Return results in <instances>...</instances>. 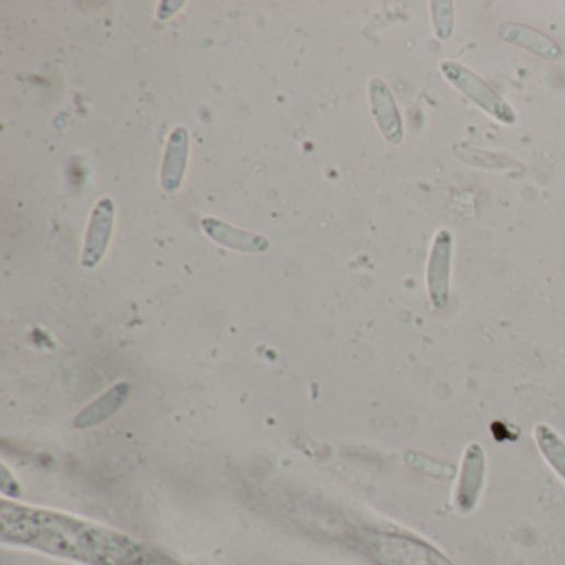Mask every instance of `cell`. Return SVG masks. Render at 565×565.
<instances>
[{
	"instance_id": "cell-1",
	"label": "cell",
	"mask_w": 565,
	"mask_h": 565,
	"mask_svg": "<svg viewBox=\"0 0 565 565\" xmlns=\"http://www.w3.org/2000/svg\"><path fill=\"white\" fill-rule=\"evenodd\" d=\"M0 541L85 565H186L95 522L8 499L0 503Z\"/></svg>"
},
{
	"instance_id": "cell-2",
	"label": "cell",
	"mask_w": 565,
	"mask_h": 565,
	"mask_svg": "<svg viewBox=\"0 0 565 565\" xmlns=\"http://www.w3.org/2000/svg\"><path fill=\"white\" fill-rule=\"evenodd\" d=\"M439 70L458 92L463 93L470 102L486 112L491 118L505 123V125H512L516 122V113L511 105L473 70L453 60L441 61Z\"/></svg>"
},
{
	"instance_id": "cell-3",
	"label": "cell",
	"mask_w": 565,
	"mask_h": 565,
	"mask_svg": "<svg viewBox=\"0 0 565 565\" xmlns=\"http://www.w3.org/2000/svg\"><path fill=\"white\" fill-rule=\"evenodd\" d=\"M451 256H453V234L448 229H439L429 251L426 267V289L433 307L447 309L450 302Z\"/></svg>"
},
{
	"instance_id": "cell-4",
	"label": "cell",
	"mask_w": 565,
	"mask_h": 565,
	"mask_svg": "<svg viewBox=\"0 0 565 565\" xmlns=\"http://www.w3.org/2000/svg\"><path fill=\"white\" fill-rule=\"evenodd\" d=\"M486 480V454L480 443L468 445L461 458L460 476L454 489V506L461 515H471L480 505Z\"/></svg>"
},
{
	"instance_id": "cell-5",
	"label": "cell",
	"mask_w": 565,
	"mask_h": 565,
	"mask_svg": "<svg viewBox=\"0 0 565 565\" xmlns=\"http://www.w3.org/2000/svg\"><path fill=\"white\" fill-rule=\"evenodd\" d=\"M373 551L382 565H453L431 545L405 538H382Z\"/></svg>"
},
{
	"instance_id": "cell-6",
	"label": "cell",
	"mask_w": 565,
	"mask_h": 565,
	"mask_svg": "<svg viewBox=\"0 0 565 565\" xmlns=\"http://www.w3.org/2000/svg\"><path fill=\"white\" fill-rule=\"evenodd\" d=\"M368 93H370L371 113L385 140L392 145L402 143L405 130H403L402 116L392 90L383 80L373 79L368 85Z\"/></svg>"
},
{
	"instance_id": "cell-7",
	"label": "cell",
	"mask_w": 565,
	"mask_h": 565,
	"mask_svg": "<svg viewBox=\"0 0 565 565\" xmlns=\"http://www.w3.org/2000/svg\"><path fill=\"white\" fill-rule=\"evenodd\" d=\"M113 219H115V205L112 199H100L99 205L93 209L89 231H87L82 257L83 267L87 269H95L105 256L112 238Z\"/></svg>"
},
{
	"instance_id": "cell-8",
	"label": "cell",
	"mask_w": 565,
	"mask_h": 565,
	"mask_svg": "<svg viewBox=\"0 0 565 565\" xmlns=\"http://www.w3.org/2000/svg\"><path fill=\"white\" fill-rule=\"evenodd\" d=\"M497 35L503 41L524 48L531 54L539 55L545 60L557 61L562 58V48L554 38L547 37L542 32L522 24H503L497 28Z\"/></svg>"
},
{
	"instance_id": "cell-9",
	"label": "cell",
	"mask_w": 565,
	"mask_h": 565,
	"mask_svg": "<svg viewBox=\"0 0 565 565\" xmlns=\"http://www.w3.org/2000/svg\"><path fill=\"white\" fill-rule=\"evenodd\" d=\"M187 151H189V135H187L186 128H176L170 135L163 170H161V184H163L164 192L170 193V195L176 193L181 183H183L187 164Z\"/></svg>"
},
{
	"instance_id": "cell-10",
	"label": "cell",
	"mask_w": 565,
	"mask_h": 565,
	"mask_svg": "<svg viewBox=\"0 0 565 565\" xmlns=\"http://www.w3.org/2000/svg\"><path fill=\"white\" fill-rule=\"evenodd\" d=\"M201 224L209 238L215 239L216 242L226 245V247L245 251V253H264L269 249V241L263 235L241 231V229L224 224L219 219L206 218L203 219Z\"/></svg>"
},
{
	"instance_id": "cell-11",
	"label": "cell",
	"mask_w": 565,
	"mask_h": 565,
	"mask_svg": "<svg viewBox=\"0 0 565 565\" xmlns=\"http://www.w3.org/2000/svg\"><path fill=\"white\" fill-rule=\"evenodd\" d=\"M130 383L123 382L113 387L105 395L100 396L92 405L87 406L82 413H79V416L76 418L77 428H92V426L100 425V423L112 418V416L127 403V400L130 399Z\"/></svg>"
},
{
	"instance_id": "cell-12",
	"label": "cell",
	"mask_w": 565,
	"mask_h": 565,
	"mask_svg": "<svg viewBox=\"0 0 565 565\" xmlns=\"http://www.w3.org/2000/svg\"><path fill=\"white\" fill-rule=\"evenodd\" d=\"M535 445L541 451L545 463L552 468L555 474L565 483V441L551 428L539 423L534 428Z\"/></svg>"
},
{
	"instance_id": "cell-13",
	"label": "cell",
	"mask_w": 565,
	"mask_h": 565,
	"mask_svg": "<svg viewBox=\"0 0 565 565\" xmlns=\"http://www.w3.org/2000/svg\"><path fill=\"white\" fill-rule=\"evenodd\" d=\"M454 154L471 166L486 168V170H509L511 158L506 154L493 153V151L480 150L466 143H454Z\"/></svg>"
},
{
	"instance_id": "cell-14",
	"label": "cell",
	"mask_w": 565,
	"mask_h": 565,
	"mask_svg": "<svg viewBox=\"0 0 565 565\" xmlns=\"http://www.w3.org/2000/svg\"><path fill=\"white\" fill-rule=\"evenodd\" d=\"M433 28L439 41H450L454 28V4L451 0H433L431 5Z\"/></svg>"
}]
</instances>
